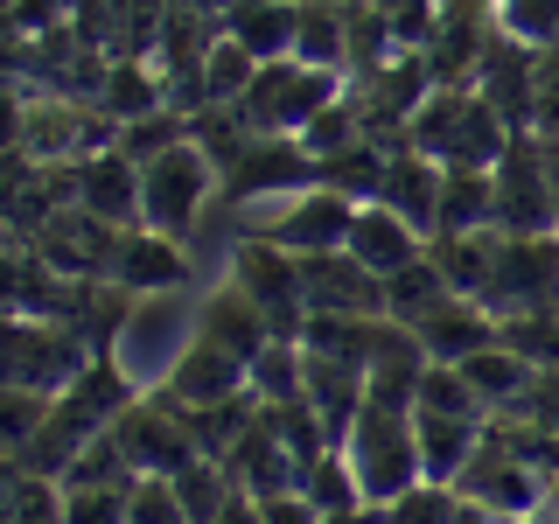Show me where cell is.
Returning <instances> with one entry per match:
<instances>
[{"label":"cell","instance_id":"cell-1","mask_svg":"<svg viewBox=\"0 0 559 524\" xmlns=\"http://www.w3.org/2000/svg\"><path fill=\"white\" fill-rule=\"evenodd\" d=\"M406 140L419 154H433L441 168H497V154L511 147V119H503L476 84H433V92L419 98Z\"/></svg>","mask_w":559,"mask_h":524},{"label":"cell","instance_id":"cell-2","mask_svg":"<svg viewBox=\"0 0 559 524\" xmlns=\"http://www.w3.org/2000/svg\"><path fill=\"white\" fill-rule=\"evenodd\" d=\"M343 92H349L343 70L280 57V63H259V78H252V92L238 98V112H245V127H252V133H308Z\"/></svg>","mask_w":559,"mask_h":524},{"label":"cell","instance_id":"cell-3","mask_svg":"<svg viewBox=\"0 0 559 524\" xmlns=\"http://www.w3.org/2000/svg\"><path fill=\"white\" fill-rule=\"evenodd\" d=\"M224 168L210 162L197 140H175L168 154H154V162H140V224H154V231L168 238H189L203 217V203L217 196Z\"/></svg>","mask_w":559,"mask_h":524},{"label":"cell","instance_id":"cell-4","mask_svg":"<svg viewBox=\"0 0 559 524\" xmlns=\"http://www.w3.org/2000/svg\"><path fill=\"white\" fill-rule=\"evenodd\" d=\"M349 468H357V483H364V497L378 503H392L399 489H413V483H427V468H419V433H413V413H399V406H371L364 398V413H357V427H349Z\"/></svg>","mask_w":559,"mask_h":524},{"label":"cell","instance_id":"cell-5","mask_svg":"<svg viewBox=\"0 0 559 524\" xmlns=\"http://www.w3.org/2000/svg\"><path fill=\"white\" fill-rule=\"evenodd\" d=\"M322 182V162L301 133H252L245 147L224 162V203L252 210V203H280V196H301V189Z\"/></svg>","mask_w":559,"mask_h":524},{"label":"cell","instance_id":"cell-6","mask_svg":"<svg viewBox=\"0 0 559 524\" xmlns=\"http://www.w3.org/2000/svg\"><path fill=\"white\" fill-rule=\"evenodd\" d=\"M252 217H266V224H252L245 238H273L280 252L308 259V252H343V245H349V224H357V203H349L343 189L314 182V189H301V196L252 203Z\"/></svg>","mask_w":559,"mask_h":524},{"label":"cell","instance_id":"cell-7","mask_svg":"<svg viewBox=\"0 0 559 524\" xmlns=\"http://www.w3.org/2000/svg\"><path fill=\"white\" fill-rule=\"evenodd\" d=\"M92 357L98 349L70 322H43V314H14L8 322V384L14 392H63Z\"/></svg>","mask_w":559,"mask_h":524},{"label":"cell","instance_id":"cell-8","mask_svg":"<svg viewBox=\"0 0 559 524\" xmlns=\"http://www.w3.org/2000/svg\"><path fill=\"white\" fill-rule=\"evenodd\" d=\"M497 231L503 238L552 231V162L538 133H511V147L497 154Z\"/></svg>","mask_w":559,"mask_h":524},{"label":"cell","instance_id":"cell-9","mask_svg":"<svg viewBox=\"0 0 559 524\" xmlns=\"http://www.w3.org/2000/svg\"><path fill=\"white\" fill-rule=\"evenodd\" d=\"M489 308L503 314H546L559 308V231H538V238H503L497 245V279L483 294Z\"/></svg>","mask_w":559,"mask_h":524},{"label":"cell","instance_id":"cell-10","mask_svg":"<svg viewBox=\"0 0 559 524\" xmlns=\"http://www.w3.org/2000/svg\"><path fill=\"white\" fill-rule=\"evenodd\" d=\"M231 279L273 314L280 336H301L308 301H301V259H294V252H280L273 238H238V252H231Z\"/></svg>","mask_w":559,"mask_h":524},{"label":"cell","instance_id":"cell-11","mask_svg":"<svg viewBox=\"0 0 559 524\" xmlns=\"http://www.w3.org/2000/svg\"><path fill=\"white\" fill-rule=\"evenodd\" d=\"M105 279H112V287H127L133 301H147V294H175L189 279V252H182V238L154 231V224H127L119 245H112V266H105Z\"/></svg>","mask_w":559,"mask_h":524},{"label":"cell","instance_id":"cell-12","mask_svg":"<svg viewBox=\"0 0 559 524\" xmlns=\"http://www.w3.org/2000/svg\"><path fill=\"white\" fill-rule=\"evenodd\" d=\"M301 301L308 314H384V279L357 252H308L301 259Z\"/></svg>","mask_w":559,"mask_h":524},{"label":"cell","instance_id":"cell-13","mask_svg":"<svg viewBox=\"0 0 559 524\" xmlns=\"http://www.w3.org/2000/svg\"><path fill=\"white\" fill-rule=\"evenodd\" d=\"M162 392H168L182 413H197V406H217V398H238V392H252V378H245V357H231L224 343H210V336H189L182 349H175V364H168Z\"/></svg>","mask_w":559,"mask_h":524},{"label":"cell","instance_id":"cell-14","mask_svg":"<svg viewBox=\"0 0 559 524\" xmlns=\"http://www.w3.org/2000/svg\"><path fill=\"white\" fill-rule=\"evenodd\" d=\"M413 336H419V349H427L433 364H468L476 349H489L503 336V322H497V308L489 301H468V294H448L441 308H427L419 322H406Z\"/></svg>","mask_w":559,"mask_h":524},{"label":"cell","instance_id":"cell-15","mask_svg":"<svg viewBox=\"0 0 559 524\" xmlns=\"http://www.w3.org/2000/svg\"><path fill=\"white\" fill-rule=\"evenodd\" d=\"M78 203L92 210V217L105 224H140V162L133 154H119V147H98V154H84L78 162Z\"/></svg>","mask_w":559,"mask_h":524},{"label":"cell","instance_id":"cell-16","mask_svg":"<svg viewBox=\"0 0 559 524\" xmlns=\"http://www.w3.org/2000/svg\"><path fill=\"white\" fill-rule=\"evenodd\" d=\"M197 336L224 343V349H231V357H245V364H252L259 349H266V343L280 336V329H273V314L259 308L252 294L238 287V279H224V287H217V294H210V301H203V314H197Z\"/></svg>","mask_w":559,"mask_h":524},{"label":"cell","instance_id":"cell-17","mask_svg":"<svg viewBox=\"0 0 559 524\" xmlns=\"http://www.w3.org/2000/svg\"><path fill=\"white\" fill-rule=\"evenodd\" d=\"M378 203H392L413 231L433 238V217H441V162H433V154H419L413 140H399V147H392V168H384Z\"/></svg>","mask_w":559,"mask_h":524},{"label":"cell","instance_id":"cell-18","mask_svg":"<svg viewBox=\"0 0 559 524\" xmlns=\"http://www.w3.org/2000/svg\"><path fill=\"white\" fill-rule=\"evenodd\" d=\"M349 252H357L364 266L384 279V273L406 266V259L427 252V231H413V224L399 217L392 203H357V224H349Z\"/></svg>","mask_w":559,"mask_h":524},{"label":"cell","instance_id":"cell-19","mask_svg":"<svg viewBox=\"0 0 559 524\" xmlns=\"http://www.w3.org/2000/svg\"><path fill=\"white\" fill-rule=\"evenodd\" d=\"M489 419H448V413H419L413 406V433H419V468L427 483H462V468L476 462Z\"/></svg>","mask_w":559,"mask_h":524},{"label":"cell","instance_id":"cell-20","mask_svg":"<svg viewBox=\"0 0 559 524\" xmlns=\"http://www.w3.org/2000/svg\"><path fill=\"white\" fill-rule=\"evenodd\" d=\"M294 22H301V0H238L224 14V35L238 49H252L259 63H280L294 57Z\"/></svg>","mask_w":559,"mask_h":524},{"label":"cell","instance_id":"cell-21","mask_svg":"<svg viewBox=\"0 0 559 524\" xmlns=\"http://www.w3.org/2000/svg\"><path fill=\"white\" fill-rule=\"evenodd\" d=\"M497 245H503V231H433L427 252H433V266L448 273L454 294L483 301L489 279H497Z\"/></svg>","mask_w":559,"mask_h":524},{"label":"cell","instance_id":"cell-22","mask_svg":"<svg viewBox=\"0 0 559 524\" xmlns=\"http://www.w3.org/2000/svg\"><path fill=\"white\" fill-rule=\"evenodd\" d=\"M433 231H497V168H441Z\"/></svg>","mask_w":559,"mask_h":524},{"label":"cell","instance_id":"cell-23","mask_svg":"<svg viewBox=\"0 0 559 524\" xmlns=\"http://www.w3.org/2000/svg\"><path fill=\"white\" fill-rule=\"evenodd\" d=\"M294 57L322 63V70H343V78H349V0H301Z\"/></svg>","mask_w":559,"mask_h":524},{"label":"cell","instance_id":"cell-24","mask_svg":"<svg viewBox=\"0 0 559 524\" xmlns=\"http://www.w3.org/2000/svg\"><path fill=\"white\" fill-rule=\"evenodd\" d=\"M384 168H392V147H384V140H371V133H357V140H349V147H336V154H322V182L343 189L349 203H378Z\"/></svg>","mask_w":559,"mask_h":524},{"label":"cell","instance_id":"cell-25","mask_svg":"<svg viewBox=\"0 0 559 524\" xmlns=\"http://www.w3.org/2000/svg\"><path fill=\"white\" fill-rule=\"evenodd\" d=\"M98 105L127 127V119L140 112H162L168 105V84H162V70L154 63H133V57H112V70H105V84H98Z\"/></svg>","mask_w":559,"mask_h":524},{"label":"cell","instance_id":"cell-26","mask_svg":"<svg viewBox=\"0 0 559 524\" xmlns=\"http://www.w3.org/2000/svg\"><path fill=\"white\" fill-rule=\"evenodd\" d=\"M532 371H538V364H524V357H518V349L503 343V336L489 343V349H476V357L462 364V378L483 392V406H489V413L518 406V398H524V384H532Z\"/></svg>","mask_w":559,"mask_h":524},{"label":"cell","instance_id":"cell-27","mask_svg":"<svg viewBox=\"0 0 559 524\" xmlns=\"http://www.w3.org/2000/svg\"><path fill=\"white\" fill-rule=\"evenodd\" d=\"M448 294H454V287H448V273L433 266V252H419V259H406L399 273H384V314H392V322H419V314L441 308Z\"/></svg>","mask_w":559,"mask_h":524},{"label":"cell","instance_id":"cell-28","mask_svg":"<svg viewBox=\"0 0 559 524\" xmlns=\"http://www.w3.org/2000/svg\"><path fill=\"white\" fill-rule=\"evenodd\" d=\"M301 497L314 503L322 517H343V511H364V483H357V468H349V454L343 448H329V454H314V462L301 468Z\"/></svg>","mask_w":559,"mask_h":524},{"label":"cell","instance_id":"cell-29","mask_svg":"<svg viewBox=\"0 0 559 524\" xmlns=\"http://www.w3.org/2000/svg\"><path fill=\"white\" fill-rule=\"evenodd\" d=\"M252 78H259V57H252V49H238L231 35H217V49H210L203 70H197L203 105H238L245 92H252Z\"/></svg>","mask_w":559,"mask_h":524},{"label":"cell","instance_id":"cell-30","mask_svg":"<svg viewBox=\"0 0 559 524\" xmlns=\"http://www.w3.org/2000/svg\"><path fill=\"white\" fill-rule=\"evenodd\" d=\"M419 413H448V419H489L483 392L462 378V364H427V378H419Z\"/></svg>","mask_w":559,"mask_h":524},{"label":"cell","instance_id":"cell-31","mask_svg":"<svg viewBox=\"0 0 559 524\" xmlns=\"http://www.w3.org/2000/svg\"><path fill=\"white\" fill-rule=\"evenodd\" d=\"M175 140H189V112H175V105H162V112H140L119 127V154H133V162H154V154H168Z\"/></svg>","mask_w":559,"mask_h":524},{"label":"cell","instance_id":"cell-32","mask_svg":"<svg viewBox=\"0 0 559 524\" xmlns=\"http://www.w3.org/2000/svg\"><path fill=\"white\" fill-rule=\"evenodd\" d=\"M8 524H63V483L14 468V483H8Z\"/></svg>","mask_w":559,"mask_h":524},{"label":"cell","instance_id":"cell-33","mask_svg":"<svg viewBox=\"0 0 559 524\" xmlns=\"http://www.w3.org/2000/svg\"><path fill=\"white\" fill-rule=\"evenodd\" d=\"M127 483H63V524H127Z\"/></svg>","mask_w":559,"mask_h":524},{"label":"cell","instance_id":"cell-34","mask_svg":"<svg viewBox=\"0 0 559 524\" xmlns=\"http://www.w3.org/2000/svg\"><path fill=\"white\" fill-rule=\"evenodd\" d=\"M454 503H462L454 483H413L384 503V524H454Z\"/></svg>","mask_w":559,"mask_h":524},{"label":"cell","instance_id":"cell-35","mask_svg":"<svg viewBox=\"0 0 559 524\" xmlns=\"http://www.w3.org/2000/svg\"><path fill=\"white\" fill-rule=\"evenodd\" d=\"M497 28L532 49H559V0H497Z\"/></svg>","mask_w":559,"mask_h":524},{"label":"cell","instance_id":"cell-36","mask_svg":"<svg viewBox=\"0 0 559 524\" xmlns=\"http://www.w3.org/2000/svg\"><path fill=\"white\" fill-rule=\"evenodd\" d=\"M127 524H189L175 476H133L127 483Z\"/></svg>","mask_w":559,"mask_h":524},{"label":"cell","instance_id":"cell-37","mask_svg":"<svg viewBox=\"0 0 559 524\" xmlns=\"http://www.w3.org/2000/svg\"><path fill=\"white\" fill-rule=\"evenodd\" d=\"M259 503V524H322V511L301 497V489H280V497H252Z\"/></svg>","mask_w":559,"mask_h":524},{"label":"cell","instance_id":"cell-38","mask_svg":"<svg viewBox=\"0 0 559 524\" xmlns=\"http://www.w3.org/2000/svg\"><path fill=\"white\" fill-rule=\"evenodd\" d=\"M182 8H197V14H217V22H224V14H231L238 0H182Z\"/></svg>","mask_w":559,"mask_h":524},{"label":"cell","instance_id":"cell-39","mask_svg":"<svg viewBox=\"0 0 559 524\" xmlns=\"http://www.w3.org/2000/svg\"><path fill=\"white\" fill-rule=\"evenodd\" d=\"M546 162H552V231H559V147L546 140Z\"/></svg>","mask_w":559,"mask_h":524}]
</instances>
